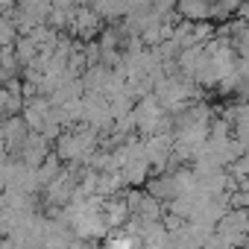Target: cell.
I'll return each instance as SVG.
<instances>
[{
	"mask_svg": "<svg viewBox=\"0 0 249 249\" xmlns=\"http://www.w3.org/2000/svg\"><path fill=\"white\" fill-rule=\"evenodd\" d=\"M71 33L79 36V38H94L97 41V36H103V18L91 6H79L73 21H71Z\"/></svg>",
	"mask_w": 249,
	"mask_h": 249,
	"instance_id": "cell-1",
	"label": "cell"
},
{
	"mask_svg": "<svg viewBox=\"0 0 249 249\" xmlns=\"http://www.w3.org/2000/svg\"><path fill=\"white\" fill-rule=\"evenodd\" d=\"M147 194H150L153 199H159L161 205H170V202L179 196V188H176V176H173V170H170V173H161V176H153V179L147 182Z\"/></svg>",
	"mask_w": 249,
	"mask_h": 249,
	"instance_id": "cell-2",
	"label": "cell"
},
{
	"mask_svg": "<svg viewBox=\"0 0 249 249\" xmlns=\"http://www.w3.org/2000/svg\"><path fill=\"white\" fill-rule=\"evenodd\" d=\"M103 217H106V223H108V229H111V231L126 229V226H129V220H132V211H129V205H126V196L106 199Z\"/></svg>",
	"mask_w": 249,
	"mask_h": 249,
	"instance_id": "cell-3",
	"label": "cell"
},
{
	"mask_svg": "<svg viewBox=\"0 0 249 249\" xmlns=\"http://www.w3.org/2000/svg\"><path fill=\"white\" fill-rule=\"evenodd\" d=\"M211 6L214 3H199V0H185V3L176 6L179 18L182 21H191V24H205L211 21Z\"/></svg>",
	"mask_w": 249,
	"mask_h": 249,
	"instance_id": "cell-4",
	"label": "cell"
},
{
	"mask_svg": "<svg viewBox=\"0 0 249 249\" xmlns=\"http://www.w3.org/2000/svg\"><path fill=\"white\" fill-rule=\"evenodd\" d=\"M123 173V179H126V188H138V185H147L153 176V164H150V159H138V161H132V164H126L120 170Z\"/></svg>",
	"mask_w": 249,
	"mask_h": 249,
	"instance_id": "cell-5",
	"label": "cell"
},
{
	"mask_svg": "<svg viewBox=\"0 0 249 249\" xmlns=\"http://www.w3.org/2000/svg\"><path fill=\"white\" fill-rule=\"evenodd\" d=\"M243 249H249V231H246V246H243Z\"/></svg>",
	"mask_w": 249,
	"mask_h": 249,
	"instance_id": "cell-6",
	"label": "cell"
}]
</instances>
